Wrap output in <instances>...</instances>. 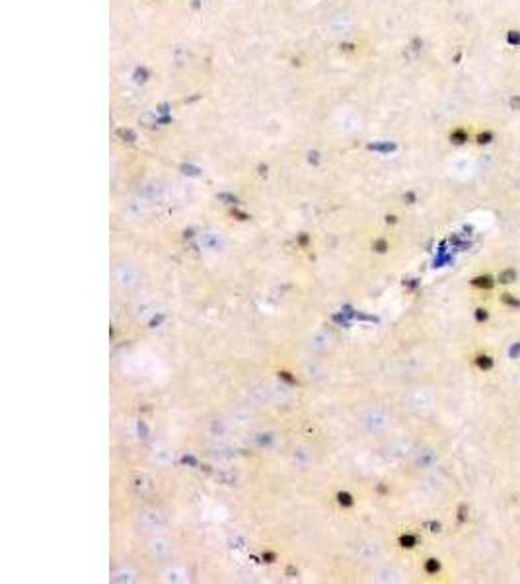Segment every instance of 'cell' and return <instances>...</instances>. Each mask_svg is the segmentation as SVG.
<instances>
[{
  "instance_id": "obj_1",
  "label": "cell",
  "mask_w": 520,
  "mask_h": 584,
  "mask_svg": "<svg viewBox=\"0 0 520 584\" xmlns=\"http://www.w3.org/2000/svg\"><path fill=\"white\" fill-rule=\"evenodd\" d=\"M509 43H515V45H519V43H520V33L515 32V30H511V32H509Z\"/></svg>"
}]
</instances>
